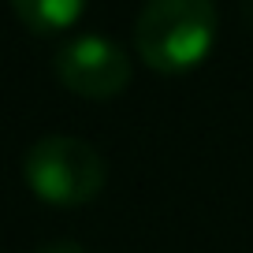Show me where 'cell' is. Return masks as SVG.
<instances>
[{
	"mask_svg": "<svg viewBox=\"0 0 253 253\" xmlns=\"http://www.w3.org/2000/svg\"><path fill=\"white\" fill-rule=\"evenodd\" d=\"M216 26V0H145L134 23V48L153 71L179 75L209 56Z\"/></svg>",
	"mask_w": 253,
	"mask_h": 253,
	"instance_id": "obj_1",
	"label": "cell"
},
{
	"mask_svg": "<svg viewBox=\"0 0 253 253\" xmlns=\"http://www.w3.org/2000/svg\"><path fill=\"white\" fill-rule=\"evenodd\" d=\"M23 175H26V186L34 190V198H41L45 205L79 209V205H89L104 190L108 164L86 138L48 134L26 149Z\"/></svg>",
	"mask_w": 253,
	"mask_h": 253,
	"instance_id": "obj_2",
	"label": "cell"
},
{
	"mask_svg": "<svg viewBox=\"0 0 253 253\" xmlns=\"http://www.w3.org/2000/svg\"><path fill=\"white\" fill-rule=\"evenodd\" d=\"M11 8L34 34H60L82 15L86 0H11Z\"/></svg>",
	"mask_w": 253,
	"mask_h": 253,
	"instance_id": "obj_4",
	"label": "cell"
},
{
	"mask_svg": "<svg viewBox=\"0 0 253 253\" xmlns=\"http://www.w3.org/2000/svg\"><path fill=\"white\" fill-rule=\"evenodd\" d=\"M56 79L86 101H108L130 86V56L104 34H79L56 52Z\"/></svg>",
	"mask_w": 253,
	"mask_h": 253,
	"instance_id": "obj_3",
	"label": "cell"
},
{
	"mask_svg": "<svg viewBox=\"0 0 253 253\" xmlns=\"http://www.w3.org/2000/svg\"><path fill=\"white\" fill-rule=\"evenodd\" d=\"M34 253H86V246L71 242V238H56V242H45L41 250H34Z\"/></svg>",
	"mask_w": 253,
	"mask_h": 253,
	"instance_id": "obj_5",
	"label": "cell"
}]
</instances>
